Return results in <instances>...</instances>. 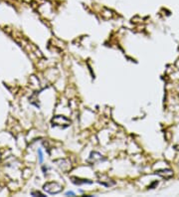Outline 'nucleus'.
Returning a JSON list of instances; mask_svg holds the SVG:
<instances>
[{"instance_id": "f257e3e1", "label": "nucleus", "mask_w": 179, "mask_h": 197, "mask_svg": "<svg viewBox=\"0 0 179 197\" xmlns=\"http://www.w3.org/2000/svg\"><path fill=\"white\" fill-rule=\"evenodd\" d=\"M62 188H63L62 185H60L57 182H49V183L44 185L45 190H46L48 193H51V194H57V193L61 192Z\"/></svg>"}, {"instance_id": "7ed1b4c3", "label": "nucleus", "mask_w": 179, "mask_h": 197, "mask_svg": "<svg viewBox=\"0 0 179 197\" xmlns=\"http://www.w3.org/2000/svg\"><path fill=\"white\" fill-rule=\"evenodd\" d=\"M66 195H75V193H74V192H70V191H69V192H67V193H66Z\"/></svg>"}, {"instance_id": "f03ea898", "label": "nucleus", "mask_w": 179, "mask_h": 197, "mask_svg": "<svg viewBox=\"0 0 179 197\" xmlns=\"http://www.w3.org/2000/svg\"><path fill=\"white\" fill-rule=\"evenodd\" d=\"M156 174H158V175H160L162 177H165V178H170V177L173 175V172L171 171L170 169H164V170L156 171Z\"/></svg>"}]
</instances>
